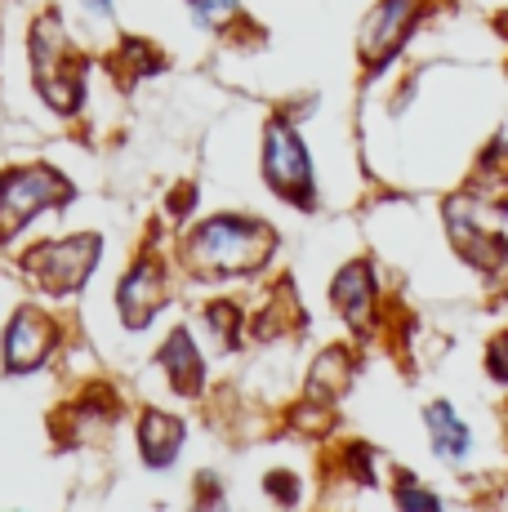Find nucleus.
<instances>
[{"label": "nucleus", "mask_w": 508, "mask_h": 512, "mask_svg": "<svg viewBox=\"0 0 508 512\" xmlns=\"http://www.w3.org/2000/svg\"><path fill=\"white\" fill-rule=\"evenodd\" d=\"M272 250V232L263 223L250 219H210L205 228L188 241V259L197 272H223V277H237L250 272L268 259Z\"/></svg>", "instance_id": "nucleus-1"}, {"label": "nucleus", "mask_w": 508, "mask_h": 512, "mask_svg": "<svg viewBox=\"0 0 508 512\" xmlns=\"http://www.w3.org/2000/svg\"><path fill=\"white\" fill-rule=\"evenodd\" d=\"M67 196H72V187L58 179L54 170H41V165L9 170L0 174V219H5V228H23L36 210L67 201Z\"/></svg>", "instance_id": "nucleus-2"}, {"label": "nucleus", "mask_w": 508, "mask_h": 512, "mask_svg": "<svg viewBox=\"0 0 508 512\" xmlns=\"http://www.w3.org/2000/svg\"><path fill=\"white\" fill-rule=\"evenodd\" d=\"M94 259H99V236H81V241H50V245H36L27 254V272L45 285V290L63 294L76 290L85 277H90Z\"/></svg>", "instance_id": "nucleus-3"}, {"label": "nucleus", "mask_w": 508, "mask_h": 512, "mask_svg": "<svg viewBox=\"0 0 508 512\" xmlns=\"http://www.w3.org/2000/svg\"><path fill=\"white\" fill-rule=\"evenodd\" d=\"M263 174L277 192L295 196V201H312V170H308V156L304 143L286 130V125H268V147H263Z\"/></svg>", "instance_id": "nucleus-4"}, {"label": "nucleus", "mask_w": 508, "mask_h": 512, "mask_svg": "<svg viewBox=\"0 0 508 512\" xmlns=\"http://www.w3.org/2000/svg\"><path fill=\"white\" fill-rule=\"evenodd\" d=\"M32 63H36V85L45 90V98H50L58 112H67V107H72L81 94H72L76 85L63 76V67L72 63V54H67L63 27H58L54 18L36 23V32H32Z\"/></svg>", "instance_id": "nucleus-5"}, {"label": "nucleus", "mask_w": 508, "mask_h": 512, "mask_svg": "<svg viewBox=\"0 0 508 512\" xmlns=\"http://www.w3.org/2000/svg\"><path fill=\"white\" fill-rule=\"evenodd\" d=\"M415 14H419V0H384V5L366 18V32H361V54H366L370 67H379L397 45H402V36L410 32Z\"/></svg>", "instance_id": "nucleus-6"}, {"label": "nucleus", "mask_w": 508, "mask_h": 512, "mask_svg": "<svg viewBox=\"0 0 508 512\" xmlns=\"http://www.w3.org/2000/svg\"><path fill=\"white\" fill-rule=\"evenodd\" d=\"M50 343H54V326L41 317L36 308H23L14 321H9L5 334V366L14 374L36 370L45 357H50Z\"/></svg>", "instance_id": "nucleus-7"}, {"label": "nucleus", "mask_w": 508, "mask_h": 512, "mask_svg": "<svg viewBox=\"0 0 508 512\" xmlns=\"http://www.w3.org/2000/svg\"><path fill=\"white\" fill-rule=\"evenodd\" d=\"M156 308H161V272H156L152 263H139V268L121 281V317H125V326L139 330L156 317Z\"/></svg>", "instance_id": "nucleus-8"}, {"label": "nucleus", "mask_w": 508, "mask_h": 512, "mask_svg": "<svg viewBox=\"0 0 508 512\" xmlns=\"http://www.w3.org/2000/svg\"><path fill=\"white\" fill-rule=\"evenodd\" d=\"M139 441H143V459H148L152 468H165V464H174V455H179V446H183V423L174 415H165V410H148L143 428H139Z\"/></svg>", "instance_id": "nucleus-9"}, {"label": "nucleus", "mask_w": 508, "mask_h": 512, "mask_svg": "<svg viewBox=\"0 0 508 512\" xmlns=\"http://www.w3.org/2000/svg\"><path fill=\"white\" fill-rule=\"evenodd\" d=\"M335 303L353 326H366L370 321V303H375V285H370V268L366 263H348L344 272L335 277Z\"/></svg>", "instance_id": "nucleus-10"}, {"label": "nucleus", "mask_w": 508, "mask_h": 512, "mask_svg": "<svg viewBox=\"0 0 508 512\" xmlns=\"http://www.w3.org/2000/svg\"><path fill=\"white\" fill-rule=\"evenodd\" d=\"M161 366L170 370V383L179 392H197L201 388V357H197V348H192V339H188V330H174L170 334V343L161 348Z\"/></svg>", "instance_id": "nucleus-11"}, {"label": "nucleus", "mask_w": 508, "mask_h": 512, "mask_svg": "<svg viewBox=\"0 0 508 512\" xmlns=\"http://www.w3.org/2000/svg\"><path fill=\"white\" fill-rule=\"evenodd\" d=\"M424 423H428V437H433V450L442 459H459L468 450V428L455 419V410L446 406V401L428 406L424 410Z\"/></svg>", "instance_id": "nucleus-12"}, {"label": "nucleus", "mask_w": 508, "mask_h": 512, "mask_svg": "<svg viewBox=\"0 0 508 512\" xmlns=\"http://www.w3.org/2000/svg\"><path fill=\"white\" fill-rule=\"evenodd\" d=\"M312 397H339V392L348 388V352H326V357L317 361V366H312Z\"/></svg>", "instance_id": "nucleus-13"}, {"label": "nucleus", "mask_w": 508, "mask_h": 512, "mask_svg": "<svg viewBox=\"0 0 508 512\" xmlns=\"http://www.w3.org/2000/svg\"><path fill=\"white\" fill-rule=\"evenodd\" d=\"M205 321H210V330L219 334V339H237V308L232 303H210V312H205Z\"/></svg>", "instance_id": "nucleus-14"}, {"label": "nucleus", "mask_w": 508, "mask_h": 512, "mask_svg": "<svg viewBox=\"0 0 508 512\" xmlns=\"http://www.w3.org/2000/svg\"><path fill=\"white\" fill-rule=\"evenodd\" d=\"M192 9H197L201 23H223L237 9V0H192Z\"/></svg>", "instance_id": "nucleus-15"}, {"label": "nucleus", "mask_w": 508, "mask_h": 512, "mask_svg": "<svg viewBox=\"0 0 508 512\" xmlns=\"http://www.w3.org/2000/svg\"><path fill=\"white\" fill-rule=\"evenodd\" d=\"M486 366H491L495 379H508V334H500V339L491 343V357H486Z\"/></svg>", "instance_id": "nucleus-16"}, {"label": "nucleus", "mask_w": 508, "mask_h": 512, "mask_svg": "<svg viewBox=\"0 0 508 512\" xmlns=\"http://www.w3.org/2000/svg\"><path fill=\"white\" fill-rule=\"evenodd\" d=\"M397 504L402 508H437V495H424V490H415V486H402L397 490Z\"/></svg>", "instance_id": "nucleus-17"}, {"label": "nucleus", "mask_w": 508, "mask_h": 512, "mask_svg": "<svg viewBox=\"0 0 508 512\" xmlns=\"http://www.w3.org/2000/svg\"><path fill=\"white\" fill-rule=\"evenodd\" d=\"M268 490L277 499H295V477H286V472H272L268 477Z\"/></svg>", "instance_id": "nucleus-18"}, {"label": "nucleus", "mask_w": 508, "mask_h": 512, "mask_svg": "<svg viewBox=\"0 0 508 512\" xmlns=\"http://www.w3.org/2000/svg\"><path fill=\"white\" fill-rule=\"evenodd\" d=\"M170 205H174V214H179V210L188 214V210H192V187H179V192H174V201H170Z\"/></svg>", "instance_id": "nucleus-19"}, {"label": "nucleus", "mask_w": 508, "mask_h": 512, "mask_svg": "<svg viewBox=\"0 0 508 512\" xmlns=\"http://www.w3.org/2000/svg\"><path fill=\"white\" fill-rule=\"evenodd\" d=\"M495 277H500V290L508 294V245H504L500 259H495Z\"/></svg>", "instance_id": "nucleus-20"}, {"label": "nucleus", "mask_w": 508, "mask_h": 512, "mask_svg": "<svg viewBox=\"0 0 508 512\" xmlns=\"http://www.w3.org/2000/svg\"><path fill=\"white\" fill-rule=\"evenodd\" d=\"M94 9H99V14H107V9H112V0H90Z\"/></svg>", "instance_id": "nucleus-21"}]
</instances>
